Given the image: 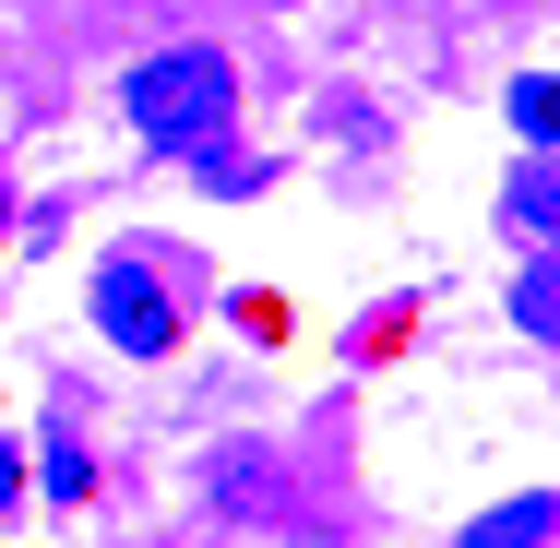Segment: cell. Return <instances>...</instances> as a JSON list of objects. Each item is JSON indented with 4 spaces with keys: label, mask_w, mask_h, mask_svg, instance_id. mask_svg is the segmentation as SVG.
I'll return each mask as SVG.
<instances>
[{
    "label": "cell",
    "mask_w": 560,
    "mask_h": 548,
    "mask_svg": "<svg viewBox=\"0 0 560 548\" xmlns=\"http://www.w3.org/2000/svg\"><path fill=\"white\" fill-rule=\"evenodd\" d=\"M119 108H131V143H155V155H215L238 119V72H226V48H155V60H131Z\"/></svg>",
    "instance_id": "obj_1"
},
{
    "label": "cell",
    "mask_w": 560,
    "mask_h": 548,
    "mask_svg": "<svg viewBox=\"0 0 560 548\" xmlns=\"http://www.w3.org/2000/svg\"><path fill=\"white\" fill-rule=\"evenodd\" d=\"M96 334L131 346V358H167V346H179V311H167V287H155V275L108 263V275H96Z\"/></svg>",
    "instance_id": "obj_2"
},
{
    "label": "cell",
    "mask_w": 560,
    "mask_h": 548,
    "mask_svg": "<svg viewBox=\"0 0 560 548\" xmlns=\"http://www.w3.org/2000/svg\"><path fill=\"white\" fill-rule=\"evenodd\" d=\"M501 215L525 226V238H560V143L513 155V191H501Z\"/></svg>",
    "instance_id": "obj_3"
},
{
    "label": "cell",
    "mask_w": 560,
    "mask_h": 548,
    "mask_svg": "<svg viewBox=\"0 0 560 548\" xmlns=\"http://www.w3.org/2000/svg\"><path fill=\"white\" fill-rule=\"evenodd\" d=\"M560 525V501H501V513H477V525H465V548H537Z\"/></svg>",
    "instance_id": "obj_4"
},
{
    "label": "cell",
    "mask_w": 560,
    "mask_h": 548,
    "mask_svg": "<svg viewBox=\"0 0 560 548\" xmlns=\"http://www.w3.org/2000/svg\"><path fill=\"white\" fill-rule=\"evenodd\" d=\"M513 131L525 143H560V72H525L513 84Z\"/></svg>",
    "instance_id": "obj_5"
},
{
    "label": "cell",
    "mask_w": 560,
    "mask_h": 548,
    "mask_svg": "<svg viewBox=\"0 0 560 548\" xmlns=\"http://www.w3.org/2000/svg\"><path fill=\"white\" fill-rule=\"evenodd\" d=\"M513 311H525V334H560V263H537V275L513 287Z\"/></svg>",
    "instance_id": "obj_6"
},
{
    "label": "cell",
    "mask_w": 560,
    "mask_h": 548,
    "mask_svg": "<svg viewBox=\"0 0 560 548\" xmlns=\"http://www.w3.org/2000/svg\"><path fill=\"white\" fill-rule=\"evenodd\" d=\"M12 477H24V453H12V441H0V501H12Z\"/></svg>",
    "instance_id": "obj_7"
}]
</instances>
